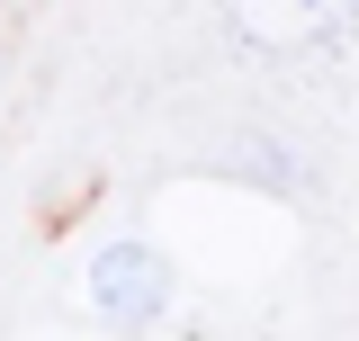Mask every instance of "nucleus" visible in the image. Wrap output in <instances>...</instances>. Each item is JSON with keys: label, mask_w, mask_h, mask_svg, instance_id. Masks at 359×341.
I'll list each match as a JSON object with an SVG mask.
<instances>
[{"label": "nucleus", "mask_w": 359, "mask_h": 341, "mask_svg": "<svg viewBox=\"0 0 359 341\" xmlns=\"http://www.w3.org/2000/svg\"><path fill=\"white\" fill-rule=\"evenodd\" d=\"M90 297L108 305V323H153L162 297H171V269L144 252V243H117V252L90 260Z\"/></svg>", "instance_id": "obj_1"}]
</instances>
